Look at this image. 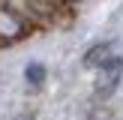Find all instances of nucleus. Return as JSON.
I'll list each match as a JSON object with an SVG mask.
<instances>
[{"instance_id": "obj_6", "label": "nucleus", "mask_w": 123, "mask_h": 120, "mask_svg": "<svg viewBox=\"0 0 123 120\" xmlns=\"http://www.w3.org/2000/svg\"><path fill=\"white\" fill-rule=\"evenodd\" d=\"M84 120H114V114H111V108H90V114H87V117H84Z\"/></svg>"}, {"instance_id": "obj_7", "label": "nucleus", "mask_w": 123, "mask_h": 120, "mask_svg": "<svg viewBox=\"0 0 123 120\" xmlns=\"http://www.w3.org/2000/svg\"><path fill=\"white\" fill-rule=\"evenodd\" d=\"M9 120H36V117H33V114H27V111H24V114H15V117H9Z\"/></svg>"}, {"instance_id": "obj_2", "label": "nucleus", "mask_w": 123, "mask_h": 120, "mask_svg": "<svg viewBox=\"0 0 123 120\" xmlns=\"http://www.w3.org/2000/svg\"><path fill=\"white\" fill-rule=\"evenodd\" d=\"M27 33H30V18L18 12L12 3L0 0V45H15L27 39Z\"/></svg>"}, {"instance_id": "obj_5", "label": "nucleus", "mask_w": 123, "mask_h": 120, "mask_svg": "<svg viewBox=\"0 0 123 120\" xmlns=\"http://www.w3.org/2000/svg\"><path fill=\"white\" fill-rule=\"evenodd\" d=\"M45 75H48L45 66L36 63V60H33V63H27V69H24V78H27L30 87H42V84H45Z\"/></svg>"}, {"instance_id": "obj_4", "label": "nucleus", "mask_w": 123, "mask_h": 120, "mask_svg": "<svg viewBox=\"0 0 123 120\" xmlns=\"http://www.w3.org/2000/svg\"><path fill=\"white\" fill-rule=\"evenodd\" d=\"M111 57H117L111 42H96L93 48H87V51H84V66H87V69H102Z\"/></svg>"}, {"instance_id": "obj_8", "label": "nucleus", "mask_w": 123, "mask_h": 120, "mask_svg": "<svg viewBox=\"0 0 123 120\" xmlns=\"http://www.w3.org/2000/svg\"><path fill=\"white\" fill-rule=\"evenodd\" d=\"M66 3H72V0H66Z\"/></svg>"}, {"instance_id": "obj_3", "label": "nucleus", "mask_w": 123, "mask_h": 120, "mask_svg": "<svg viewBox=\"0 0 123 120\" xmlns=\"http://www.w3.org/2000/svg\"><path fill=\"white\" fill-rule=\"evenodd\" d=\"M120 78H123V60L120 57H111L102 69H96V87H93L96 99H108V96L117 90Z\"/></svg>"}, {"instance_id": "obj_1", "label": "nucleus", "mask_w": 123, "mask_h": 120, "mask_svg": "<svg viewBox=\"0 0 123 120\" xmlns=\"http://www.w3.org/2000/svg\"><path fill=\"white\" fill-rule=\"evenodd\" d=\"M30 21H36L39 27H63L72 21V12L66 0H27Z\"/></svg>"}]
</instances>
